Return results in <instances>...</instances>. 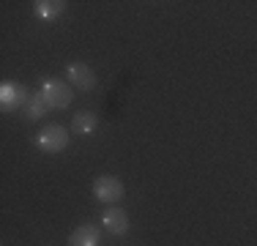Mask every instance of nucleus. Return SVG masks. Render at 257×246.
I'll return each instance as SVG.
<instances>
[{"instance_id":"obj_1","label":"nucleus","mask_w":257,"mask_h":246,"mask_svg":"<svg viewBox=\"0 0 257 246\" xmlns=\"http://www.w3.org/2000/svg\"><path fill=\"white\" fill-rule=\"evenodd\" d=\"M33 143L41 153H60L69 145V129L60 126V123H47V126L36 134Z\"/></svg>"},{"instance_id":"obj_2","label":"nucleus","mask_w":257,"mask_h":246,"mask_svg":"<svg viewBox=\"0 0 257 246\" xmlns=\"http://www.w3.org/2000/svg\"><path fill=\"white\" fill-rule=\"evenodd\" d=\"M41 96L47 98V104H50V109H66L71 104V98H74V93H71V85L63 82V79H44L41 82Z\"/></svg>"},{"instance_id":"obj_3","label":"nucleus","mask_w":257,"mask_h":246,"mask_svg":"<svg viewBox=\"0 0 257 246\" xmlns=\"http://www.w3.org/2000/svg\"><path fill=\"white\" fill-rule=\"evenodd\" d=\"M93 194H96V200H101V202H120V197H123V183L115 175H101L93 181Z\"/></svg>"},{"instance_id":"obj_4","label":"nucleus","mask_w":257,"mask_h":246,"mask_svg":"<svg viewBox=\"0 0 257 246\" xmlns=\"http://www.w3.org/2000/svg\"><path fill=\"white\" fill-rule=\"evenodd\" d=\"M66 77H69V82L79 90H93L96 88V74L90 71V66L82 63V60H71V63L66 66Z\"/></svg>"},{"instance_id":"obj_5","label":"nucleus","mask_w":257,"mask_h":246,"mask_svg":"<svg viewBox=\"0 0 257 246\" xmlns=\"http://www.w3.org/2000/svg\"><path fill=\"white\" fill-rule=\"evenodd\" d=\"M28 90H25V85H20V82H3L0 85V107H3V112H11V109H17V107H25V101H28Z\"/></svg>"},{"instance_id":"obj_6","label":"nucleus","mask_w":257,"mask_h":246,"mask_svg":"<svg viewBox=\"0 0 257 246\" xmlns=\"http://www.w3.org/2000/svg\"><path fill=\"white\" fill-rule=\"evenodd\" d=\"M101 224L109 235H126L128 232V216H126L123 208H118V205H109L101 213Z\"/></svg>"},{"instance_id":"obj_7","label":"nucleus","mask_w":257,"mask_h":246,"mask_svg":"<svg viewBox=\"0 0 257 246\" xmlns=\"http://www.w3.org/2000/svg\"><path fill=\"white\" fill-rule=\"evenodd\" d=\"M99 238H101L99 227H93V224H79L77 230L71 232L69 246H99Z\"/></svg>"},{"instance_id":"obj_8","label":"nucleus","mask_w":257,"mask_h":246,"mask_svg":"<svg viewBox=\"0 0 257 246\" xmlns=\"http://www.w3.org/2000/svg\"><path fill=\"white\" fill-rule=\"evenodd\" d=\"M63 11H66V3H63V0H36V3H33L36 20H44V22H50V20H55V17H60Z\"/></svg>"},{"instance_id":"obj_9","label":"nucleus","mask_w":257,"mask_h":246,"mask_svg":"<svg viewBox=\"0 0 257 246\" xmlns=\"http://www.w3.org/2000/svg\"><path fill=\"white\" fill-rule=\"evenodd\" d=\"M96 126H99V118H96V112H77L74 120H71V132L79 134V137H88V134L96 132Z\"/></svg>"},{"instance_id":"obj_10","label":"nucleus","mask_w":257,"mask_h":246,"mask_svg":"<svg viewBox=\"0 0 257 246\" xmlns=\"http://www.w3.org/2000/svg\"><path fill=\"white\" fill-rule=\"evenodd\" d=\"M47 109H50V104H47V98L41 96V90H39V93H30L28 96L22 112H25L28 120H39V118H44V115H47Z\"/></svg>"}]
</instances>
